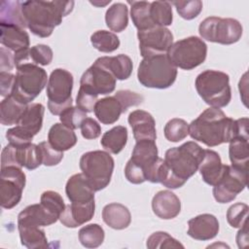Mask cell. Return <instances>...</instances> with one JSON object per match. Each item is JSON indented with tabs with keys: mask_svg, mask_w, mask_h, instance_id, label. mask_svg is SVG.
Instances as JSON below:
<instances>
[{
	"mask_svg": "<svg viewBox=\"0 0 249 249\" xmlns=\"http://www.w3.org/2000/svg\"><path fill=\"white\" fill-rule=\"evenodd\" d=\"M80 128H81L82 136L85 139H95L99 137L101 134L100 124L92 118L87 117L83 121Z\"/></svg>",
	"mask_w": 249,
	"mask_h": 249,
	"instance_id": "obj_51",
	"label": "cell"
},
{
	"mask_svg": "<svg viewBox=\"0 0 249 249\" xmlns=\"http://www.w3.org/2000/svg\"><path fill=\"white\" fill-rule=\"evenodd\" d=\"M139 51L142 57L167 53L173 44V35L169 29L161 26H155L137 32Z\"/></svg>",
	"mask_w": 249,
	"mask_h": 249,
	"instance_id": "obj_14",
	"label": "cell"
},
{
	"mask_svg": "<svg viewBox=\"0 0 249 249\" xmlns=\"http://www.w3.org/2000/svg\"><path fill=\"white\" fill-rule=\"evenodd\" d=\"M100 59L117 80L123 81L130 77L133 64L128 55L121 53L116 56H101Z\"/></svg>",
	"mask_w": 249,
	"mask_h": 249,
	"instance_id": "obj_30",
	"label": "cell"
},
{
	"mask_svg": "<svg viewBox=\"0 0 249 249\" xmlns=\"http://www.w3.org/2000/svg\"><path fill=\"white\" fill-rule=\"evenodd\" d=\"M146 246L149 249L157 248H184L178 240L173 238L165 231H156L152 233L146 242Z\"/></svg>",
	"mask_w": 249,
	"mask_h": 249,
	"instance_id": "obj_41",
	"label": "cell"
},
{
	"mask_svg": "<svg viewBox=\"0 0 249 249\" xmlns=\"http://www.w3.org/2000/svg\"><path fill=\"white\" fill-rule=\"evenodd\" d=\"M97 95L92 94L83 89H79L77 97H76V104L77 106L86 113H90L94 110V106L97 102Z\"/></svg>",
	"mask_w": 249,
	"mask_h": 249,
	"instance_id": "obj_50",
	"label": "cell"
},
{
	"mask_svg": "<svg viewBox=\"0 0 249 249\" xmlns=\"http://www.w3.org/2000/svg\"><path fill=\"white\" fill-rule=\"evenodd\" d=\"M33 135L25 131L19 125H16L7 130L6 138L9 141V144L14 145L16 147H23L31 143L33 139Z\"/></svg>",
	"mask_w": 249,
	"mask_h": 249,
	"instance_id": "obj_48",
	"label": "cell"
},
{
	"mask_svg": "<svg viewBox=\"0 0 249 249\" xmlns=\"http://www.w3.org/2000/svg\"><path fill=\"white\" fill-rule=\"evenodd\" d=\"M73 75L62 68L54 69L48 80L47 96L48 108L53 115H60L65 109L72 106Z\"/></svg>",
	"mask_w": 249,
	"mask_h": 249,
	"instance_id": "obj_9",
	"label": "cell"
},
{
	"mask_svg": "<svg viewBox=\"0 0 249 249\" xmlns=\"http://www.w3.org/2000/svg\"><path fill=\"white\" fill-rule=\"evenodd\" d=\"M15 78L12 72H2L0 71V93L3 97H7L12 94L14 85H15Z\"/></svg>",
	"mask_w": 249,
	"mask_h": 249,
	"instance_id": "obj_53",
	"label": "cell"
},
{
	"mask_svg": "<svg viewBox=\"0 0 249 249\" xmlns=\"http://www.w3.org/2000/svg\"><path fill=\"white\" fill-rule=\"evenodd\" d=\"M249 207L246 203L237 202L231 205L227 211V221L232 228H241L248 217Z\"/></svg>",
	"mask_w": 249,
	"mask_h": 249,
	"instance_id": "obj_42",
	"label": "cell"
},
{
	"mask_svg": "<svg viewBox=\"0 0 249 249\" xmlns=\"http://www.w3.org/2000/svg\"><path fill=\"white\" fill-rule=\"evenodd\" d=\"M115 96L118 98V100L120 101L122 107H123V112L124 113L129 107L131 106H138L140 104L143 103L144 101V96L128 90V89H122V90H118L115 93Z\"/></svg>",
	"mask_w": 249,
	"mask_h": 249,
	"instance_id": "obj_49",
	"label": "cell"
},
{
	"mask_svg": "<svg viewBox=\"0 0 249 249\" xmlns=\"http://www.w3.org/2000/svg\"><path fill=\"white\" fill-rule=\"evenodd\" d=\"M189 134L208 147L228 143L234 135V120L220 108L209 107L189 124Z\"/></svg>",
	"mask_w": 249,
	"mask_h": 249,
	"instance_id": "obj_3",
	"label": "cell"
},
{
	"mask_svg": "<svg viewBox=\"0 0 249 249\" xmlns=\"http://www.w3.org/2000/svg\"><path fill=\"white\" fill-rule=\"evenodd\" d=\"M124 175L125 178L132 184H142L146 181L143 169L130 160L125 164Z\"/></svg>",
	"mask_w": 249,
	"mask_h": 249,
	"instance_id": "obj_52",
	"label": "cell"
},
{
	"mask_svg": "<svg viewBox=\"0 0 249 249\" xmlns=\"http://www.w3.org/2000/svg\"><path fill=\"white\" fill-rule=\"evenodd\" d=\"M73 7V1H25L21 4L27 28L41 38L51 36Z\"/></svg>",
	"mask_w": 249,
	"mask_h": 249,
	"instance_id": "obj_2",
	"label": "cell"
},
{
	"mask_svg": "<svg viewBox=\"0 0 249 249\" xmlns=\"http://www.w3.org/2000/svg\"><path fill=\"white\" fill-rule=\"evenodd\" d=\"M116 78L104 65L100 57L84 72L80 80V88L95 95L109 94L115 90Z\"/></svg>",
	"mask_w": 249,
	"mask_h": 249,
	"instance_id": "obj_13",
	"label": "cell"
},
{
	"mask_svg": "<svg viewBox=\"0 0 249 249\" xmlns=\"http://www.w3.org/2000/svg\"><path fill=\"white\" fill-rule=\"evenodd\" d=\"M59 217L50 211L41 202L25 207L18 216V224L46 227L54 224Z\"/></svg>",
	"mask_w": 249,
	"mask_h": 249,
	"instance_id": "obj_19",
	"label": "cell"
},
{
	"mask_svg": "<svg viewBox=\"0 0 249 249\" xmlns=\"http://www.w3.org/2000/svg\"><path fill=\"white\" fill-rule=\"evenodd\" d=\"M219 231L218 219L212 214H200L188 222V235L196 240H210Z\"/></svg>",
	"mask_w": 249,
	"mask_h": 249,
	"instance_id": "obj_16",
	"label": "cell"
},
{
	"mask_svg": "<svg viewBox=\"0 0 249 249\" xmlns=\"http://www.w3.org/2000/svg\"><path fill=\"white\" fill-rule=\"evenodd\" d=\"M195 87L202 100L211 107H225L231 99L230 77L225 72L205 70L197 75Z\"/></svg>",
	"mask_w": 249,
	"mask_h": 249,
	"instance_id": "obj_5",
	"label": "cell"
},
{
	"mask_svg": "<svg viewBox=\"0 0 249 249\" xmlns=\"http://www.w3.org/2000/svg\"><path fill=\"white\" fill-rule=\"evenodd\" d=\"M40 154H41V160L42 164L46 166H53L58 164L61 160L63 159V152H60L56 149H54L49 141H43L38 144Z\"/></svg>",
	"mask_w": 249,
	"mask_h": 249,
	"instance_id": "obj_46",
	"label": "cell"
},
{
	"mask_svg": "<svg viewBox=\"0 0 249 249\" xmlns=\"http://www.w3.org/2000/svg\"><path fill=\"white\" fill-rule=\"evenodd\" d=\"M150 17L156 26L171 25L173 14L171 3L167 1H154L150 5Z\"/></svg>",
	"mask_w": 249,
	"mask_h": 249,
	"instance_id": "obj_38",
	"label": "cell"
},
{
	"mask_svg": "<svg viewBox=\"0 0 249 249\" xmlns=\"http://www.w3.org/2000/svg\"><path fill=\"white\" fill-rule=\"evenodd\" d=\"M242 32L241 23L237 19L231 18L209 17L203 19L198 26V33L202 39L222 45H231L238 42Z\"/></svg>",
	"mask_w": 249,
	"mask_h": 249,
	"instance_id": "obj_10",
	"label": "cell"
},
{
	"mask_svg": "<svg viewBox=\"0 0 249 249\" xmlns=\"http://www.w3.org/2000/svg\"><path fill=\"white\" fill-rule=\"evenodd\" d=\"M49 143L56 150L63 152L71 149L77 143V136L73 129L56 123L53 124L48 133Z\"/></svg>",
	"mask_w": 249,
	"mask_h": 249,
	"instance_id": "obj_26",
	"label": "cell"
},
{
	"mask_svg": "<svg viewBox=\"0 0 249 249\" xmlns=\"http://www.w3.org/2000/svg\"><path fill=\"white\" fill-rule=\"evenodd\" d=\"M127 121L136 141L143 139L156 141V122L150 113L144 110H134L129 114Z\"/></svg>",
	"mask_w": 249,
	"mask_h": 249,
	"instance_id": "obj_17",
	"label": "cell"
},
{
	"mask_svg": "<svg viewBox=\"0 0 249 249\" xmlns=\"http://www.w3.org/2000/svg\"><path fill=\"white\" fill-rule=\"evenodd\" d=\"M93 112L97 120L103 124H115L120 119L121 114L124 113L123 107L115 95L98 99Z\"/></svg>",
	"mask_w": 249,
	"mask_h": 249,
	"instance_id": "obj_25",
	"label": "cell"
},
{
	"mask_svg": "<svg viewBox=\"0 0 249 249\" xmlns=\"http://www.w3.org/2000/svg\"><path fill=\"white\" fill-rule=\"evenodd\" d=\"M0 42L3 47L14 53L29 50V35L23 28L9 24H0Z\"/></svg>",
	"mask_w": 249,
	"mask_h": 249,
	"instance_id": "obj_20",
	"label": "cell"
},
{
	"mask_svg": "<svg viewBox=\"0 0 249 249\" xmlns=\"http://www.w3.org/2000/svg\"><path fill=\"white\" fill-rule=\"evenodd\" d=\"M80 168L94 192L105 189L114 170V160L108 152L95 150L82 155Z\"/></svg>",
	"mask_w": 249,
	"mask_h": 249,
	"instance_id": "obj_7",
	"label": "cell"
},
{
	"mask_svg": "<svg viewBox=\"0 0 249 249\" xmlns=\"http://www.w3.org/2000/svg\"><path fill=\"white\" fill-rule=\"evenodd\" d=\"M158 159V147L156 145V141L150 139L136 141L130 160L140 166L143 169L144 174Z\"/></svg>",
	"mask_w": 249,
	"mask_h": 249,
	"instance_id": "obj_23",
	"label": "cell"
},
{
	"mask_svg": "<svg viewBox=\"0 0 249 249\" xmlns=\"http://www.w3.org/2000/svg\"><path fill=\"white\" fill-rule=\"evenodd\" d=\"M127 129L124 125H117L104 132L101 137L100 144L111 154H119L126 145Z\"/></svg>",
	"mask_w": 249,
	"mask_h": 249,
	"instance_id": "obj_31",
	"label": "cell"
},
{
	"mask_svg": "<svg viewBox=\"0 0 249 249\" xmlns=\"http://www.w3.org/2000/svg\"><path fill=\"white\" fill-rule=\"evenodd\" d=\"M223 169L224 164L219 154L213 150L204 149L203 159L198 166L202 180L206 184L214 186L220 179Z\"/></svg>",
	"mask_w": 249,
	"mask_h": 249,
	"instance_id": "obj_22",
	"label": "cell"
},
{
	"mask_svg": "<svg viewBox=\"0 0 249 249\" xmlns=\"http://www.w3.org/2000/svg\"><path fill=\"white\" fill-rule=\"evenodd\" d=\"M203 155L204 149L194 141L168 149L160 183L168 189L181 188L197 171Z\"/></svg>",
	"mask_w": 249,
	"mask_h": 249,
	"instance_id": "obj_1",
	"label": "cell"
},
{
	"mask_svg": "<svg viewBox=\"0 0 249 249\" xmlns=\"http://www.w3.org/2000/svg\"><path fill=\"white\" fill-rule=\"evenodd\" d=\"M90 42L94 49L101 53H112L119 49V37L107 30H97L90 36Z\"/></svg>",
	"mask_w": 249,
	"mask_h": 249,
	"instance_id": "obj_39",
	"label": "cell"
},
{
	"mask_svg": "<svg viewBox=\"0 0 249 249\" xmlns=\"http://www.w3.org/2000/svg\"><path fill=\"white\" fill-rule=\"evenodd\" d=\"M152 209L159 218L170 220L180 213L181 201L171 191H160L152 199Z\"/></svg>",
	"mask_w": 249,
	"mask_h": 249,
	"instance_id": "obj_18",
	"label": "cell"
},
{
	"mask_svg": "<svg viewBox=\"0 0 249 249\" xmlns=\"http://www.w3.org/2000/svg\"><path fill=\"white\" fill-rule=\"evenodd\" d=\"M206 55L207 45L196 36H190L173 43L167 52L172 64L184 70L197 67L204 62Z\"/></svg>",
	"mask_w": 249,
	"mask_h": 249,
	"instance_id": "obj_8",
	"label": "cell"
},
{
	"mask_svg": "<svg viewBox=\"0 0 249 249\" xmlns=\"http://www.w3.org/2000/svg\"><path fill=\"white\" fill-rule=\"evenodd\" d=\"M27 105L12 94L5 97L0 104V123L3 125L18 124Z\"/></svg>",
	"mask_w": 249,
	"mask_h": 249,
	"instance_id": "obj_28",
	"label": "cell"
},
{
	"mask_svg": "<svg viewBox=\"0 0 249 249\" xmlns=\"http://www.w3.org/2000/svg\"><path fill=\"white\" fill-rule=\"evenodd\" d=\"M45 69L32 62H26L17 67L15 85L12 95L24 104L33 101L48 84Z\"/></svg>",
	"mask_w": 249,
	"mask_h": 249,
	"instance_id": "obj_6",
	"label": "cell"
},
{
	"mask_svg": "<svg viewBox=\"0 0 249 249\" xmlns=\"http://www.w3.org/2000/svg\"><path fill=\"white\" fill-rule=\"evenodd\" d=\"M25 183L26 176L21 167L14 165L1 167L0 196L3 208L12 209L18 204Z\"/></svg>",
	"mask_w": 249,
	"mask_h": 249,
	"instance_id": "obj_12",
	"label": "cell"
},
{
	"mask_svg": "<svg viewBox=\"0 0 249 249\" xmlns=\"http://www.w3.org/2000/svg\"><path fill=\"white\" fill-rule=\"evenodd\" d=\"M240 230L238 231L236 234V242L239 248L245 247L248 243V230H247V222L239 228Z\"/></svg>",
	"mask_w": 249,
	"mask_h": 249,
	"instance_id": "obj_55",
	"label": "cell"
},
{
	"mask_svg": "<svg viewBox=\"0 0 249 249\" xmlns=\"http://www.w3.org/2000/svg\"><path fill=\"white\" fill-rule=\"evenodd\" d=\"M40 202L47 207L50 211L57 215L58 217L65 209V203L63 201L62 196L53 191H46L41 195Z\"/></svg>",
	"mask_w": 249,
	"mask_h": 249,
	"instance_id": "obj_45",
	"label": "cell"
},
{
	"mask_svg": "<svg viewBox=\"0 0 249 249\" xmlns=\"http://www.w3.org/2000/svg\"><path fill=\"white\" fill-rule=\"evenodd\" d=\"M179 16L187 20H191L196 18L202 10V2L199 0L191 1H173Z\"/></svg>",
	"mask_w": 249,
	"mask_h": 249,
	"instance_id": "obj_44",
	"label": "cell"
},
{
	"mask_svg": "<svg viewBox=\"0 0 249 249\" xmlns=\"http://www.w3.org/2000/svg\"><path fill=\"white\" fill-rule=\"evenodd\" d=\"M17 148V161L19 167L33 170L42 164L41 154L38 145L30 143L23 147Z\"/></svg>",
	"mask_w": 249,
	"mask_h": 249,
	"instance_id": "obj_36",
	"label": "cell"
},
{
	"mask_svg": "<svg viewBox=\"0 0 249 249\" xmlns=\"http://www.w3.org/2000/svg\"><path fill=\"white\" fill-rule=\"evenodd\" d=\"M163 133L168 141L179 142L189 135V124L183 119H171L166 123Z\"/></svg>",
	"mask_w": 249,
	"mask_h": 249,
	"instance_id": "obj_40",
	"label": "cell"
},
{
	"mask_svg": "<svg viewBox=\"0 0 249 249\" xmlns=\"http://www.w3.org/2000/svg\"><path fill=\"white\" fill-rule=\"evenodd\" d=\"M177 77V67L169 60L167 53L143 57L138 70L139 83L151 89H167L173 85Z\"/></svg>",
	"mask_w": 249,
	"mask_h": 249,
	"instance_id": "obj_4",
	"label": "cell"
},
{
	"mask_svg": "<svg viewBox=\"0 0 249 249\" xmlns=\"http://www.w3.org/2000/svg\"><path fill=\"white\" fill-rule=\"evenodd\" d=\"M20 1H2L0 4V24L17 25L26 28Z\"/></svg>",
	"mask_w": 249,
	"mask_h": 249,
	"instance_id": "obj_32",
	"label": "cell"
},
{
	"mask_svg": "<svg viewBox=\"0 0 249 249\" xmlns=\"http://www.w3.org/2000/svg\"><path fill=\"white\" fill-rule=\"evenodd\" d=\"M249 137H233L229 146V156L231 165L247 169L249 159Z\"/></svg>",
	"mask_w": 249,
	"mask_h": 249,
	"instance_id": "obj_33",
	"label": "cell"
},
{
	"mask_svg": "<svg viewBox=\"0 0 249 249\" xmlns=\"http://www.w3.org/2000/svg\"><path fill=\"white\" fill-rule=\"evenodd\" d=\"M86 118H87V113L81 110L78 106H71L65 109L59 115V120L61 124L73 130L76 128H79Z\"/></svg>",
	"mask_w": 249,
	"mask_h": 249,
	"instance_id": "obj_43",
	"label": "cell"
},
{
	"mask_svg": "<svg viewBox=\"0 0 249 249\" xmlns=\"http://www.w3.org/2000/svg\"><path fill=\"white\" fill-rule=\"evenodd\" d=\"M106 25L114 32L124 31L128 24V9L124 3H114L105 14Z\"/></svg>",
	"mask_w": 249,
	"mask_h": 249,
	"instance_id": "obj_34",
	"label": "cell"
},
{
	"mask_svg": "<svg viewBox=\"0 0 249 249\" xmlns=\"http://www.w3.org/2000/svg\"><path fill=\"white\" fill-rule=\"evenodd\" d=\"M103 222L114 230L126 229L131 222V214L126 206L121 203L112 202L102 209Z\"/></svg>",
	"mask_w": 249,
	"mask_h": 249,
	"instance_id": "obj_24",
	"label": "cell"
},
{
	"mask_svg": "<svg viewBox=\"0 0 249 249\" xmlns=\"http://www.w3.org/2000/svg\"><path fill=\"white\" fill-rule=\"evenodd\" d=\"M44 113L45 107L41 103H31L27 105L18 125L35 136L42 128Z\"/></svg>",
	"mask_w": 249,
	"mask_h": 249,
	"instance_id": "obj_27",
	"label": "cell"
},
{
	"mask_svg": "<svg viewBox=\"0 0 249 249\" xmlns=\"http://www.w3.org/2000/svg\"><path fill=\"white\" fill-rule=\"evenodd\" d=\"M68 199L75 203H88L94 200V191L83 173L72 175L65 186Z\"/></svg>",
	"mask_w": 249,
	"mask_h": 249,
	"instance_id": "obj_21",
	"label": "cell"
},
{
	"mask_svg": "<svg viewBox=\"0 0 249 249\" xmlns=\"http://www.w3.org/2000/svg\"><path fill=\"white\" fill-rule=\"evenodd\" d=\"M127 3L130 5V17L132 22L138 31H143L156 26L150 17L151 2L128 1Z\"/></svg>",
	"mask_w": 249,
	"mask_h": 249,
	"instance_id": "obj_35",
	"label": "cell"
},
{
	"mask_svg": "<svg viewBox=\"0 0 249 249\" xmlns=\"http://www.w3.org/2000/svg\"><path fill=\"white\" fill-rule=\"evenodd\" d=\"M29 55L33 63L39 65H49L53 60V51L48 45L38 44L30 48Z\"/></svg>",
	"mask_w": 249,
	"mask_h": 249,
	"instance_id": "obj_47",
	"label": "cell"
},
{
	"mask_svg": "<svg viewBox=\"0 0 249 249\" xmlns=\"http://www.w3.org/2000/svg\"><path fill=\"white\" fill-rule=\"evenodd\" d=\"M110 2H111L110 0H109V1H106V2H104V3L95 2V1H89V3H90V4H92V5H95V6H98V7H99V6H101V7H102V6H105V5H107L108 3H110Z\"/></svg>",
	"mask_w": 249,
	"mask_h": 249,
	"instance_id": "obj_56",
	"label": "cell"
},
{
	"mask_svg": "<svg viewBox=\"0 0 249 249\" xmlns=\"http://www.w3.org/2000/svg\"><path fill=\"white\" fill-rule=\"evenodd\" d=\"M21 244L29 249L47 248L48 239L45 231L38 226L18 224Z\"/></svg>",
	"mask_w": 249,
	"mask_h": 249,
	"instance_id": "obj_29",
	"label": "cell"
},
{
	"mask_svg": "<svg viewBox=\"0 0 249 249\" xmlns=\"http://www.w3.org/2000/svg\"><path fill=\"white\" fill-rule=\"evenodd\" d=\"M247 186V169L224 164L222 175L213 186V196L220 203L232 201Z\"/></svg>",
	"mask_w": 249,
	"mask_h": 249,
	"instance_id": "obj_11",
	"label": "cell"
},
{
	"mask_svg": "<svg viewBox=\"0 0 249 249\" xmlns=\"http://www.w3.org/2000/svg\"><path fill=\"white\" fill-rule=\"evenodd\" d=\"M79 241L86 248H96L100 246L105 237L104 230L98 224H89L80 229Z\"/></svg>",
	"mask_w": 249,
	"mask_h": 249,
	"instance_id": "obj_37",
	"label": "cell"
},
{
	"mask_svg": "<svg viewBox=\"0 0 249 249\" xmlns=\"http://www.w3.org/2000/svg\"><path fill=\"white\" fill-rule=\"evenodd\" d=\"M15 67L14 53L2 46L0 48V70L2 72H12Z\"/></svg>",
	"mask_w": 249,
	"mask_h": 249,
	"instance_id": "obj_54",
	"label": "cell"
},
{
	"mask_svg": "<svg viewBox=\"0 0 249 249\" xmlns=\"http://www.w3.org/2000/svg\"><path fill=\"white\" fill-rule=\"evenodd\" d=\"M95 212V202L75 203L71 202L59 216L60 223L66 228H77L92 219Z\"/></svg>",
	"mask_w": 249,
	"mask_h": 249,
	"instance_id": "obj_15",
	"label": "cell"
}]
</instances>
